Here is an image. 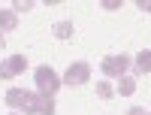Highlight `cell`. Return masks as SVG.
I'll return each instance as SVG.
<instances>
[{"mask_svg": "<svg viewBox=\"0 0 151 115\" xmlns=\"http://www.w3.org/2000/svg\"><path fill=\"white\" fill-rule=\"evenodd\" d=\"M33 79H36V94H48V97H55L58 88L64 85V82H60V76L48 67V64H42V67L33 70Z\"/></svg>", "mask_w": 151, "mask_h": 115, "instance_id": "7a4b0ae2", "label": "cell"}, {"mask_svg": "<svg viewBox=\"0 0 151 115\" xmlns=\"http://www.w3.org/2000/svg\"><path fill=\"white\" fill-rule=\"evenodd\" d=\"M3 48H6V36L0 33V52H3Z\"/></svg>", "mask_w": 151, "mask_h": 115, "instance_id": "2e32d148", "label": "cell"}, {"mask_svg": "<svg viewBox=\"0 0 151 115\" xmlns=\"http://www.w3.org/2000/svg\"><path fill=\"white\" fill-rule=\"evenodd\" d=\"M6 106L12 112H21V115H36V94L24 91V88H9L6 91Z\"/></svg>", "mask_w": 151, "mask_h": 115, "instance_id": "6da1fadb", "label": "cell"}, {"mask_svg": "<svg viewBox=\"0 0 151 115\" xmlns=\"http://www.w3.org/2000/svg\"><path fill=\"white\" fill-rule=\"evenodd\" d=\"M121 3H118V0H103V9H109V12H115Z\"/></svg>", "mask_w": 151, "mask_h": 115, "instance_id": "4fadbf2b", "label": "cell"}, {"mask_svg": "<svg viewBox=\"0 0 151 115\" xmlns=\"http://www.w3.org/2000/svg\"><path fill=\"white\" fill-rule=\"evenodd\" d=\"M127 115H148V112H145V109H142V106H133V109H130V112H127Z\"/></svg>", "mask_w": 151, "mask_h": 115, "instance_id": "9a60e30c", "label": "cell"}, {"mask_svg": "<svg viewBox=\"0 0 151 115\" xmlns=\"http://www.w3.org/2000/svg\"><path fill=\"white\" fill-rule=\"evenodd\" d=\"M100 70H103V76L121 79V76H127V70H130V58L127 55H106L103 64H100Z\"/></svg>", "mask_w": 151, "mask_h": 115, "instance_id": "277c9868", "label": "cell"}, {"mask_svg": "<svg viewBox=\"0 0 151 115\" xmlns=\"http://www.w3.org/2000/svg\"><path fill=\"white\" fill-rule=\"evenodd\" d=\"M18 27V15L12 9H0V33L3 30H15Z\"/></svg>", "mask_w": 151, "mask_h": 115, "instance_id": "ba28073f", "label": "cell"}, {"mask_svg": "<svg viewBox=\"0 0 151 115\" xmlns=\"http://www.w3.org/2000/svg\"><path fill=\"white\" fill-rule=\"evenodd\" d=\"M136 6H139L142 12H151V0H136Z\"/></svg>", "mask_w": 151, "mask_h": 115, "instance_id": "5bb4252c", "label": "cell"}, {"mask_svg": "<svg viewBox=\"0 0 151 115\" xmlns=\"http://www.w3.org/2000/svg\"><path fill=\"white\" fill-rule=\"evenodd\" d=\"M30 9H33L30 0H15V3H12V12H15V15L18 12H30Z\"/></svg>", "mask_w": 151, "mask_h": 115, "instance_id": "7c38bea8", "label": "cell"}, {"mask_svg": "<svg viewBox=\"0 0 151 115\" xmlns=\"http://www.w3.org/2000/svg\"><path fill=\"white\" fill-rule=\"evenodd\" d=\"M88 79H91V64H88V61H76V64H70L67 73L60 76V82L70 85V88H79V85H85Z\"/></svg>", "mask_w": 151, "mask_h": 115, "instance_id": "3957f363", "label": "cell"}, {"mask_svg": "<svg viewBox=\"0 0 151 115\" xmlns=\"http://www.w3.org/2000/svg\"><path fill=\"white\" fill-rule=\"evenodd\" d=\"M133 70H136V76L151 73V48H145V52H139V55L133 58Z\"/></svg>", "mask_w": 151, "mask_h": 115, "instance_id": "8992f818", "label": "cell"}, {"mask_svg": "<svg viewBox=\"0 0 151 115\" xmlns=\"http://www.w3.org/2000/svg\"><path fill=\"white\" fill-rule=\"evenodd\" d=\"M24 67H27V58L24 55H12L6 61H0V79H15V76L24 73Z\"/></svg>", "mask_w": 151, "mask_h": 115, "instance_id": "5b68a950", "label": "cell"}, {"mask_svg": "<svg viewBox=\"0 0 151 115\" xmlns=\"http://www.w3.org/2000/svg\"><path fill=\"white\" fill-rule=\"evenodd\" d=\"M73 30H76L73 21H58L55 27H52V33L58 36V40H73Z\"/></svg>", "mask_w": 151, "mask_h": 115, "instance_id": "9c48e42d", "label": "cell"}, {"mask_svg": "<svg viewBox=\"0 0 151 115\" xmlns=\"http://www.w3.org/2000/svg\"><path fill=\"white\" fill-rule=\"evenodd\" d=\"M9 115H21V112H9Z\"/></svg>", "mask_w": 151, "mask_h": 115, "instance_id": "e0dca14e", "label": "cell"}, {"mask_svg": "<svg viewBox=\"0 0 151 115\" xmlns=\"http://www.w3.org/2000/svg\"><path fill=\"white\" fill-rule=\"evenodd\" d=\"M112 94H115V88H112L109 82H97V97L100 100H109Z\"/></svg>", "mask_w": 151, "mask_h": 115, "instance_id": "8fae6325", "label": "cell"}, {"mask_svg": "<svg viewBox=\"0 0 151 115\" xmlns=\"http://www.w3.org/2000/svg\"><path fill=\"white\" fill-rule=\"evenodd\" d=\"M133 91H136V79H133V76H121V79H118V94L130 97Z\"/></svg>", "mask_w": 151, "mask_h": 115, "instance_id": "30bf717a", "label": "cell"}, {"mask_svg": "<svg viewBox=\"0 0 151 115\" xmlns=\"http://www.w3.org/2000/svg\"><path fill=\"white\" fill-rule=\"evenodd\" d=\"M36 115H55V97L36 94Z\"/></svg>", "mask_w": 151, "mask_h": 115, "instance_id": "52a82bcc", "label": "cell"}]
</instances>
